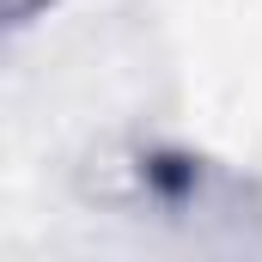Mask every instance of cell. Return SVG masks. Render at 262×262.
Listing matches in <instances>:
<instances>
[{
	"mask_svg": "<svg viewBox=\"0 0 262 262\" xmlns=\"http://www.w3.org/2000/svg\"><path fill=\"white\" fill-rule=\"evenodd\" d=\"M49 12V0H6V18H12V31H25V25H37Z\"/></svg>",
	"mask_w": 262,
	"mask_h": 262,
	"instance_id": "1",
	"label": "cell"
}]
</instances>
